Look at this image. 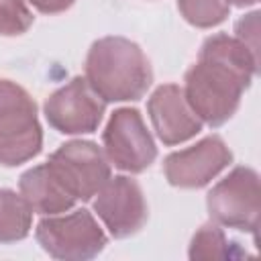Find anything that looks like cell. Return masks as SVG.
Returning a JSON list of instances; mask_svg holds the SVG:
<instances>
[{"label": "cell", "instance_id": "1", "mask_svg": "<svg viewBox=\"0 0 261 261\" xmlns=\"http://www.w3.org/2000/svg\"><path fill=\"white\" fill-rule=\"evenodd\" d=\"M257 65L259 57L237 37L218 33L204 41L184 77V96L202 124L222 126L232 118Z\"/></svg>", "mask_w": 261, "mask_h": 261}, {"label": "cell", "instance_id": "2", "mask_svg": "<svg viewBox=\"0 0 261 261\" xmlns=\"http://www.w3.org/2000/svg\"><path fill=\"white\" fill-rule=\"evenodd\" d=\"M84 77L104 102H135L151 88L153 69L135 41L102 37L86 55Z\"/></svg>", "mask_w": 261, "mask_h": 261}, {"label": "cell", "instance_id": "3", "mask_svg": "<svg viewBox=\"0 0 261 261\" xmlns=\"http://www.w3.org/2000/svg\"><path fill=\"white\" fill-rule=\"evenodd\" d=\"M41 147L43 128L35 100L22 86L0 80V165L27 163L41 153Z\"/></svg>", "mask_w": 261, "mask_h": 261}, {"label": "cell", "instance_id": "4", "mask_svg": "<svg viewBox=\"0 0 261 261\" xmlns=\"http://www.w3.org/2000/svg\"><path fill=\"white\" fill-rule=\"evenodd\" d=\"M35 239L41 249L59 261H88L98 257L108 237L100 228L94 214L86 208H77L69 214H49L39 220Z\"/></svg>", "mask_w": 261, "mask_h": 261}, {"label": "cell", "instance_id": "5", "mask_svg": "<svg viewBox=\"0 0 261 261\" xmlns=\"http://www.w3.org/2000/svg\"><path fill=\"white\" fill-rule=\"evenodd\" d=\"M51 175L75 200H92L110 179V161L92 141H67L45 163Z\"/></svg>", "mask_w": 261, "mask_h": 261}, {"label": "cell", "instance_id": "6", "mask_svg": "<svg viewBox=\"0 0 261 261\" xmlns=\"http://www.w3.org/2000/svg\"><path fill=\"white\" fill-rule=\"evenodd\" d=\"M210 218L228 228L257 232L259 226V175L255 169L239 165L222 177L206 196Z\"/></svg>", "mask_w": 261, "mask_h": 261}, {"label": "cell", "instance_id": "7", "mask_svg": "<svg viewBox=\"0 0 261 261\" xmlns=\"http://www.w3.org/2000/svg\"><path fill=\"white\" fill-rule=\"evenodd\" d=\"M106 159L128 173L145 171L157 157L155 141L137 108H118L112 112L104 135Z\"/></svg>", "mask_w": 261, "mask_h": 261}, {"label": "cell", "instance_id": "8", "mask_svg": "<svg viewBox=\"0 0 261 261\" xmlns=\"http://www.w3.org/2000/svg\"><path fill=\"white\" fill-rule=\"evenodd\" d=\"M43 110L49 126L57 133L86 135L102 122L106 102L90 88L86 77L75 75L47 98Z\"/></svg>", "mask_w": 261, "mask_h": 261}, {"label": "cell", "instance_id": "9", "mask_svg": "<svg viewBox=\"0 0 261 261\" xmlns=\"http://www.w3.org/2000/svg\"><path fill=\"white\" fill-rule=\"evenodd\" d=\"M94 212L114 239L137 234L149 218L143 190L139 181L128 175H110L104 188L96 194Z\"/></svg>", "mask_w": 261, "mask_h": 261}, {"label": "cell", "instance_id": "10", "mask_svg": "<svg viewBox=\"0 0 261 261\" xmlns=\"http://www.w3.org/2000/svg\"><path fill=\"white\" fill-rule=\"evenodd\" d=\"M232 161V151L218 137L210 135L196 145L173 151L163 161L165 177L175 188L196 190L208 186Z\"/></svg>", "mask_w": 261, "mask_h": 261}, {"label": "cell", "instance_id": "11", "mask_svg": "<svg viewBox=\"0 0 261 261\" xmlns=\"http://www.w3.org/2000/svg\"><path fill=\"white\" fill-rule=\"evenodd\" d=\"M147 112L163 145H179L202 130V120L192 110L184 88L177 84L159 86L147 102Z\"/></svg>", "mask_w": 261, "mask_h": 261}, {"label": "cell", "instance_id": "12", "mask_svg": "<svg viewBox=\"0 0 261 261\" xmlns=\"http://www.w3.org/2000/svg\"><path fill=\"white\" fill-rule=\"evenodd\" d=\"M20 196L27 200L33 212L49 216L67 212L75 206V198L65 192V188L51 175L47 165H35L27 169L18 179Z\"/></svg>", "mask_w": 261, "mask_h": 261}, {"label": "cell", "instance_id": "13", "mask_svg": "<svg viewBox=\"0 0 261 261\" xmlns=\"http://www.w3.org/2000/svg\"><path fill=\"white\" fill-rule=\"evenodd\" d=\"M33 224V210L27 200L8 190L0 188V243H16L29 237Z\"/></svg>", "mask_w": 261, "mask_h": 261}, {"label": "cell", "instance_id": "14", "mask_svg": "<svg viewBox=\"0 0 261 261\" xmlns=\"http://www.w3.org/2000/svg\"><path fill=\"white\" fill-rule=\"evenodd\" d=\"M190 259H234L247 255L239 249V243L228 241L220 224H204L198 228L190 243Z\"/></svg>", "mask_w": 261, "mask_h": 261}, {"label": "cell", "instance_id": "15", "mask_svg": "<svg viewBox=\"0 0 261 261\" xmlns=\"http://www.w3.org/2000/svg\"><path fill=\"white\" fill-rule=\"evenodd\" d=\"M181 16L198 29H212L226 20L230 4L226 0H177Z\"/></svg>", "mask_w": 261, "mask_h": 261}, {"label": "cell", "instance_id": "16", "mask_svg": "<svg viewBox=\"0 0 261 261\" xmlns=\"http://www.w3.org/2000/svg\"><path fill=\"white\" fill-rule=\"evenodd\" d=\"M33 12L24 0H0V35L16 37L31 29Z\"/></svg>", "mask_w": 261, "mask_h": 261}, {"label": "cell", "instance_id": "17", "mask_svg": "<svg viewBox=\"0 0 261 261\" xmlns=\"http://www.w3.org/2000/svg\"><path fill=\"white\" fill-rule=\"evenodd\" d=\"M29 2L43 14H59L65 12L69 6H73L75 0H29Z\"/></svg>", "mask_w": 261, "mask_h": 261}, {"label": "cell", "instance_id": "18", "mask_svg": "<svg viewBox=\"0 0 261 261\" xmlns=\"http://www.w3.org/2000/svg\"><path fill=\"white\" fill-rule=\"evenodd\" d=\"M228 4H234V6H253V4H257L259 0H226Z\"/></svg>", "mask_w": 261, "mask_h": 261}]
</instances>
